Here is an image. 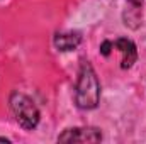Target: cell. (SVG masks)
<instances>
[{
	"mask_svg": "<svg viewBox=\"0 0 146 144\" xmlns=\"http://www.w3.org/2000/svg\"><path fill=\"white\" fill-rule=\"evenodd\" d=\"M100 100V83L92 65L83 61L78 71V80L75 87V102L83 110H90L99 105Z\"/></svg>",
	"mask_w": 146,
	"mask_h": 144,
	"instance_id": "6da1fadb",
	"label": "cell"
},
{
	"mask_svg": "<svg viewBox=\"0 0 146 144\" xmlns=\"http://www.w3.org/2000/svg\"><path fill=\"white\" fill-rule=\"evenodd\" d=\"M10 110L15 117V120L24 127V129H34L39 122V110L36 104L24 93L14 92L10 95Z\"/></svg>",
	"mask_w": 146,
	"mask_h": 144,
	"instance_id": "7a4b0ae2",
	"label": "cell"
},
{
	"mask_svg": "<svg viewBox=\"0 0 146 144\" xmlns=\"http://www.w3.org/2000/svg\"><path fill=\"white\" fill-rule=\"evenodd\" d=\"M102 139V134L99 129L94 127H75L65 131L58 141L61 143H97Z\"/></svg>",
	"mask_w": 146,
	"mask_h": 144,
	"instance_id": "3957f363",
	"label": "cell"
},
{
	"mask_svg": "<svg viewBox=\"0 0 146 144\" xmlns=\"http://www.w3.org/2000/svg\"><path fill=\"white\" fill-rule=\"evenodd\" d=\"M112 46L122 54L121 58V68L122 70H127L131 68L136 59H138V51H136V46L131 39H126V37H119L115 42H112Z\"/></svg>",
	"mask_w": 146,
	"mask_h": 144,
	"instance_id": "277c9868",
	"label": "cell"
},
{
	"mask_svg": "<svg viewBox=\"0 0 146 144\" xmlns=\"http://www.w3.org/2000/svg\"><path fill=\"white\" fill-rule=\"evenodd\" d=\"M80 34L78 32H61L54 36V46L58 51H73L80 44Z\"/></svg>",
	"mask_w": 146,
	"mask_h": 144,
	"instance_id": "5b68a950",
	"label": "cell"
},
{
	"mask_svg": "<svg viewBox=\"0 0 146 144\" xmlns=\"http://www.w3.org/2000/svg\"><path fill=\"white\" fill-rule=\"evenodd\" d=\"M110 48H114V46H112V42H110V41H106V42H104V44L100 46V53H102L104 56H109Z\"/></svg>",
	"mask_w": 146,
	"mask_h": 144,
	"instance_id": "8992f818",
	"label": "cell"
},
{
	"mask_svg": "<svg viewBox=\"0 0 146 144\" xmlns=\"http://www.w3.org/2000/svg\"><path fill=\"white\" fill-rule=\"evenodd\" d=\"M127 2H131L133 5H136V7H139L141 3H143V0H127Z\"/></svg>",
	"mask_w": 146,
	"mask_h": 144,
	"instance_id": "52a82bcc",
	"label": "cell"
},
{
	"mask_svg": "<svg viewBox=\"0 0 146 144\" xmlns=\"http://www.w3.org/2000/svg\"><path fill=\"white\" fill-rule=\"evenodd\" d=\"M0 143H10L9 139H5V137H0Z\"/></svg>",
	"mask_w": 146,
	"mask_h": 144,
	"instance_id": "ba28073f",
	"label": "cell"
}]
</instances>
